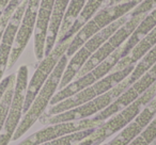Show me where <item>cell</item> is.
Returning a JSON list of instances; mask_svg holds the SVG:
<instances>
[{
  "label": "cell",
  "instance_id": "1",
  "mask_svg": "<svg viewBox=\"0 0 156 145\" xmlns=\"http://www.w3.org/2000/svg\"><path fill=\"white\" fill-rule=\"evenodd\" d=\"M66 65H67V57L66 54H64L60 59V61L58 62L57 66L55 67V69L52 71L50 76L48 77L46 82L44 83V85L41 88L37 95L35 96L30 108L25 113L24 117L20 119V125L17 126L15 132H14L12 141L18 140L20 136H24L32 127L33 124L44 114L47 106L50 104L51 98L56 94L57 89L59 88V83L61 81V78H62V75L64 73Z\"/></svg>",
  "mask_w": 156,
  "mask_h": 145
},
{
  "label": "cell",
  "instance_id": "2",
  "mask_svg": "<svg viewBox=\"0 0 156 145\" xmlns=\"http://www.w3.org/2000/svg\"><path fill=\"white\" fill-rule=\"evenodd\" d=\"M138 5L139 3L136 0H130V1L117 3L112 7L101 10L100 12H96L95 15L72 37L69 48L66 50V54H65L66 57H72L88 40L91 39L96 33H98L101 30L108 27L109 25L115 22L119 18L127 15Z\"/></svg>",
  "mask_w": 156,
  "mask_h": 145
},
{
  "label": "cell",
  "instance_id": "3",
  "mask_svg": "<svg viewBox=\"0 0 156 145\" xmlns=\"http://www.w3.org/2000/svg\"><path fill=\"white\" fill-rule=\"evenodd\" d=\"M134 67L135 65H130V66H127L123 69H120V71H115L113 73L107 75L104 78L98 80L94 85H90V87L83 89V91L76 93L75 95L71 96V97L51 106L49 108V110L47 111V113H44L43 115L51 116V115H56L59 114V113L65 112V111L71 110V109L76 108L78 106H81V105L86 104V102H91L94 98L98 97V96L103 95L106 92L110 91L115 85H118L124 79L127 78L130 75V73L133 71Z\"/></svg>",
  "mask_w": 156,
  "mask_h": 145
},
{
  "label": "cell",
  "instance_id": "4",
  "mask_svg": "<svg viewBox=\"0 0 156 145\" xmlns=\"http://www.w3.org/2000/svg\"><path fill=\"white\" fill-rule=\"evenodd\" d=\"M129 16L125 15L123 17L119 18L118 20H115V22H112L111 25H109L108 27L104 28L103 30H101L98 33H96L94 36H92L91 39H89L83 46H81L75 54L72 56V59L69 63H67L65 71L62 75V78L59 83L58 89H63L64 87H66L69 83H71L73 81V79L76 78L77 74L79 73L81 68L83 67V65L87 63V61L91 58V56L118 30L119 28H121L128 19Z\"/></svg>",
  "mask_w": 156,
  "mask_h": 145
},
{
  "label": "cell",
  "instance_id": "5",
  "mask_svg": "<svg viewBox=\"0 0 156 145\" xmlns=\"http://www.w3.org/2000/svg\"><path fill=\"white\" fill-rule=\"evenodd\" d=\"M156 94V82L144 92L139 98H137L134 102L128 105L121 111L115 113L111 117L102 123L95 131L90 136L93 141L92 145H101L106 139L111 136L112 134L121 131L124 127L128 125L137 117V115L142 111V109L155 97Z\"/></svg>",
  "mask_w": 156,
  "mask_h": 145
},
{
  "label": "cell",
  "instance_id": "6",
  "mask_svg": "<svg viewBox=\"0 0 156 145\" xmlns=\"http://www.w3.org/2000/svg\"><path fill=\"white\" fill-rule=\"evenodd\" d=\"M125 89L121 83L115 85L110 91L106 92L103 95L94 98L93 100L86 104L78 106L76 108H73L71 110H67L65 112L59 113L51 116H45L42 115L40 117V122L42 124H47V125H52V124L64 123V122H73V121H80V119H89L90 116L94 114H98L102 110L109 106L117 97H119Z\"/></svg>",
  "mask_w": 156,
  "mask_h": 145
},
{
  "label": "cell",
  "instance_id": "7",
  "mask_svg": "<svg viewBox=\"0 0 156 145\" xmlns=\"http://www.w3.org/2000/svg\"><path fill=\"white\" fill-rule=\"evenodd\" d=\"M28 87V67L22 65L16 75L14 94L10 105L3 129L0 133V145H8L12 141L20 119L24 113V104L26 97V91Z\"/></svg>",
  "mask_w": 156,
  "mask_h": 145
},
{
  "label": "cell",
  "instance_id": "8",
  "mask_svg": "<svg viewBox=\"0 0 156 145\" xmlns=\"http://www.w3.org/2000/svg\"><path fill=\"white\" fill-rule=\"evenodd\" d=\"M121 47L115 50L106 60L103 61L101 64H98L96 67H94L91 71L87 73L83 76L79 77V78H76V80L72 81L66 87H64L59 92H57L54 95V97L51 98V100H50V105L54 106V105L58 104V102H62V100L66 99V98L71 97V96L75 95L76 93L83 91V89L94 85L98 80H101L105 76H107L109 74V71L115 68L117 63L121 60V54H122Z\"/></svg>",
  "mask_w": 156,
  "mask_h": 145
},
{
  "label": "cell",
  "instance_id": "9",
  "mask_svg": "<svg viewBox=\"0 0 156 145\" xmlns=\"http://www.w3.org/2000/svg\"><path fill=\"white\" fill-rule=\"evenodd\" d=\"M147 14H142V15H137L130 17L121 28H119L91 56V58L87 61L83 68L79 71V73L77 74L76 78L83 76L87 73L91 71L94 67H96L98 64L105 61L109 56L113 54L117 49H119L126 41L130 36L134 30L136 29V27L139 25V22L143 19V17Z\"/></svg>",
  "mask_w": 156,
  "mask_h": 145
},
{
  "label": "cell",
  "instance_id": "10",
  "mask_svg": "<svg viewBox=\"0 0 156 145\" xmlns=\"http://www.w3.org/2000/svg\"><path fill=\"white\" fill-rule=\"evenodd\" d=\"M71 40L60 44L57 43V45L54 47V49L47 56L44 57L43 60H41L37 68L35 69L32 78L28 82V87H27V91H26V97H25V104H24V113H26L28 111V109L30 108L32 102L34 100L35 96L37 95V93L40 92L41 88L44 85V83L46 82L48 77L50 76V74L52 73L55 67L57 66L60 59L66 54V50L69 48Z\"/></svg>",
  "mask_w": 156,
  "mask_h": 145
},
{
  "label": "cell",
  "instance_id": "11",
  "mask_svg": "<svg viewBox=\"0 0 156 145\" xmlns=\"http://www.w3.org/2000/svg\"><path fill=\"white\" fill-rule=\"evenodd\" d=\"M156 82V63L147 71L138 80H136L127 90L123 92L119 97H117L107 108L102 110L93 117L98 123H103L109 117L115 115L122 109L127 107L139 98L147 90H149Z\"/></svg>",
  "mask_w": 156,
  "mask_h": 145
},
{
  "label": "cell",
  "instance_id": "12",
  "mask_svg": "<svg viewBox=\"0 0 156 145\" xmlns=\"http://www.w3.org/2000/svg\"><path fill=\"white\" fill-rule=\"evenodd\" d=\"M104 123V122H103ZM102 123H98L94 119H86L80 121L73 122H64V123L52 124V125L45 127L39 131L34 132L33 134L29 136L27 139L17 145H40L48 141L59 139L61 136H67V134L74 133V132L83 131L86 129L96 128Z\"/></svg>",
  "mask_w": 156,
  "mask_h": 145
},
{
  "label": "cell",
  "instance_id": "13",
  "mask_svg": "<svg viewBox=\"0 0 156 145\" xmlns=\"http://www.w3.org/2000/svg\"><path fill=\"white\" fill-rule=\"evenodd\" d=\"M41 0H28L27 8L25 10V13L23 15L22 22H20V28L16 33L14 45L12 48L11 54H10L9 63H8V68H11L16 61L22 56L23 51L26 48L31 35L34 33L35 22H37V11H39V5Z\"/></svg>",
  "mask_w": 156,
  "mask_h": 145
},
{
  "label": "cell",
  "instance_id": "14",
  "mask_svg": "<svg viewBox=\"0 0 156 145\" xmlns=\"http://www.w3.org/2000/svg\"><path fill=\"white\" fill-rule=\"evenodd\" d=\"M27 3H28V0H25L24 2L15 10V12L13 13L7 27H5L2 37H1V42H0V81L2 80L5 69L8 68L10 54H11L12 48H13L16 33L20 28L23 15H24L25 10L27 8Z\"/></svg>",
  "mask_w": 156,
  "mask_h": 145
},
{
  "label": "cell",
  "instance_id": "15",
  "mask_svg": "<svg viewBox=\"0 0 156 145\" xmlns=\"http://www.w3.org/2000/svg\"><path fill=\"white\" fill-rule=\"evenodd\" d=\"M156 115V97H154L133 122L120 131L113 140L106 145H128L150 124Z\"/></svg>",
  "mask_w": 156,
  "mask_h": 145
},
{
  "label": "cell",
  "instance_id": "16",
  "mask_svg": "<svg viewBox=\"0 0 156 145\" xmlns=\"http://www.w3.org/2000/svg\"><path fill=\"white\" fill-rule=\"evenodd\" d=\"M56 0H41L37 11L34 29V54L37 60H43L45 56V44L50 16Z\"/></svg>",
  "mask_w": 156,
  "mask_h": 145
},
{
  "label": "cell",
  "instance_id": "17",
  "mask_svg": "<svg viewBox=\"0 0 156 145\" xmlns=\"http://www.w3.org/2000/svg\"><path fill=\"white\" fill-rule=\"evenodd\" d=\"M71 0H56L52 9V13L50 16L49 26H48L47 36H46V44H45V56H47L55 47V44L57 42L59 35V31L62 24L63 16L65 14L69 3ZM44 56V57H45Z\"/></svg>",
  "mask_w": 156,
  "mask_h": 145
},
{
  "label": "cell",
  "instance_id": "18",
  "mask_svg": "<svg viewBox=\"0 0 156 145\" xmlns=\"http://www.w3.org/2000/svg\"><path fill=\"white\" fill-rule=\"evenodd\" d=\"M155 45H156V27L151 32L147 33V34L133 48L132 51H130L127 56L122 58L121 60L117 63V65H115V67L113 69L120 71V69H123L127 66H130V65H135Z\"/></svg>",
  "mask_w": 156,
  "mask_h": 145
},
{
  "label": "cell",
  "instance_id": "19",
  "mask_svg": "<svg viewBox=\"0 0 156 145\" xmlns=\"http://www.w3.org/2000/svg\"><path fill=\"white\" fill-rule=\"evenodd\" d=\"M104 1L105 0H88L87 2H86L85 7L81 10L80 14L78 15L77 19L75 20L73 26L71 27V29L67 31L64 36L61 37L60 40H58L57 43L60 44V43H63V42H66V41H69V40H71L78 31L80 30V29L95 15L98 10L101 8V5L104 3Z\"/></svg>",
  "mask_w": 156,
  "mask_h": 145
},
{
  "label": "cell",
  "instance_id": "20",
  "mask_svg": "<svg viewBox=\"0 0 156 145\" xmlns=\"http://www.w3.org/2000/svg\"><path fill=\"white\" fill-rule=\"evenodd\" d=\"M156 63V45L139 61V63L134 67L130 75L126 79L122 81V85H124L126 90L133 85L136 80H138L144 73H147L152 66Z\"/></svg>",
  "mask_w": 156,
  "mask_h": 145
},
{
  "label": "cell",
  "instance_id": "21",
  "mask_svg": "<svg viewBox=\"0 0 156 145\" xmlns=\"http://www.w3.org/2000/svg\"><path fill=\"white\" fill-rule=\"evenodd\" d=\"M87 0H71L69 3L65 14L63 16L62 24H61V28L59 31L58 40H60L61 37H63L66 34L67 31L71 29V27L73 26V24L75 22V20L77 19L78 15L80 14L83 8L85 7Z\"/></svg>",
  "mask_w": 156,
  "mask_h": 145
},
{
  "label": "cell",
  "instance_id": "22",
  "mask_svg": "<svg viewBox=\"0 0 156 145\" xmlns=\"http://www.w3.org/2000/svg\"><path fill=\"white\" fill-rule=\"evenodd\" d=\"M96 128H91V129H86V130H83V131L74 132V133L67 134V136H61V138L55 139V140H51V141H48V142H45L40 145H75V144H78V143L83 141L85 139L89 138V136L95 131Z\"/></svg>",
  "mask_w": 156,
  "mask_h": 145
},
{
  "label": "cell",
  "instance_id": "23",
  "mask_svg": "<svg viewBox=\"0 0 156 145\" xmlns=\"http://www.w3.org/2000/svg\"><path fill=\"white\" fill-rule=\"evenodd\" d=\"M156 140V117L128 145H151Z\"/></svg>",
  "mask_w": 156,
  "mask_h": 145
},
{
  "label": "cell",
  "instance_id": "24",
  "mask_svg": "<svg viewBox=\"0 0 156 145\" xmlns=\"http://www.w3.org/2000/svg\"><path fill=\"white\" fill-rule=\"evenodd\" d=\"M14 85H15V80H13L10 83L9 88L5 92L2 98L0 100V133H1V131L3 129L5 119H7L8 112H9L10 105H11L12 97H13V94H14Z\"/></svg>",
  "mask_w": 156,
  "mask_h": 145
},
{
  "label": "cell",
  "instance_id": "25",
  "mask_svg": "<svg viewBox=\"0 0 156 145\" xmlns=\"http://www.w3.org/2000/svg\"><path fill=\"white\" fill-rule=\"evenodd\" d=\"M156 8V0H143L142 2H140L134 10L129 12V17L137 15H142V14H147L150 11L154 10Z\"/></svg>",
  "mask_w": 156,
  "mask_h": 145
},
{
  "label": "cell",
  "instance_id": "26",
  "mask_svg": "<svg viewBox=\"0 0 156 145\" xmlns=\"http://www.w3.org/2000/svg\"><path fill=\"white\" fill-rule=\"evenodd\" d=\"M15 10L16 9L14 7L8 5L7 8H5V12L2 13L1 17H0V42H1V37H2L3 32H5V27H7L8 22H9L10 18L12 17L13 13L15 12Z\"/></svg>",
  "mask_w": 156,
  "mask_h": 145
},
{
  "label": "cell",
  "instance_id": "27",
  "mask_svg": "<svg viewBox=\"0 0 156 145\" xmlns=\"http://www.w3.org/2000/svg\"><path fill=\"white\" fill-rule=\"evenodd\" d=\"M15 78H16L15 75L12 74V75H9L8 77H5V78H3L2 80L0 81V100H1V98H2L5 92L7 91V89L9 88L10 83H11L13 80H15Z\"/></svg>",
  "mask_w": 156,
  "mask_h": 145
},
{
  "label": "cell",
  "instance_id": "28",
  "mask_svg": "<svg viewBox=\"0 0 156 145\" xmlns=\"http://www.w3.org/2000/svg\"><path fill=\"white\" fill-rule=\"evenodd\" d=\"M10 1H11V0H0V17H1L3 12H5V8L9 5Z\"/></svg>",
  "mask_w": 156,
  "mask_h": 145
},
{
  "label": "cell",
  "instance_id": "29",
  "mask_svg": "<svg viewBox=\"0 0 156 145\" xmlns=\"http://www.w3.org/2000/svg\"><path fill=\"white\" fill-rule=\"evenodd\" d=\"M24 1H25V0H11V1L9 2V5H12V7H14L15 9H17V8L20 7V5H22Z\"/></svg>",
  "mask_w": 156,
  "mask_h": 145
},
{
  "label": "cell",
  "instance_id": "30",
  "mask_svg": "<svg viewBox=\"0 0 156 145\" xmlns=\"http://www.w3.org/2000/svg\"><path fill=\"white\" fill-rule=\"evenodd\" d=\"M93 144V141L91 140V138H87V139H85L83 141H81V142H79L78 144H75V145H92Z\"/></svg>",
  "mask_w": 156,
  "mask_h": 145
},
{
  "label": "cell",
  "instance_id": "31",
  "mask_svg": "<svg viewBox=\"0 0 156 145\" xmlns=\"http://www.w3.org/2000/svg\"><path fill=\"white\" fill-rule=\"evenodd\" d=\"M150 15H151L152 17H153L154 19L156 20V8H155V9H154V10H152V12H151V13H150Z\"/></svg>",
  "mask_w": 156,
  "mask_h": 145
},
{
  "label": "cell",
  "instance_id": "32",
  "mask_svg": "<svg viewBox=\"0 0 156 145\" xmlns=\"http://www.w3.org/2000/svg\"><path fill=\"white\" fill-rule=\"evenodd\" d=\"M136 1H137V2H138V3H140V2H142L143 0H136Z\"/></svg>",
  "mask_w": 156,
  "mask_h": 145
},
{
  "label": "cell",
  "instance_id": "33",
  "mask_svg": "<svg viewBox=\"0 0 156 145\" xmlns=\"http://www.w3.org/2000/svg\"><path fill=\"white\" fill-rule=\"evenodd\" d=\"M109 3H110V5H112V3H113V0H109Z\"/></svg>",
  "mask_w": 156,
  "mask_h": 145
},
{
  "label": "cell",
  "instance_id": "34",
  "mask_svg": "<svg viewBox=\"0 0 156 145\" xmlns=\"http://www.w3.org/2000/svg\"><path fill=\"white\" fill-rule=\"evenodd\" d=\"M153 145H155V143H154V144H153Z\"/></svg>",
  "mask_w": 156,
  "mask_h": 145
},
{
  "label": "cell",
  "instance_id": "35",
  "mask_svg": "<svg viewBox=\"0 0 156 145\" xmlns=\"http://www.w3.org/2000/svg\"><path fill=\"white\" fill-rule=\"evenodd\" d=\"M103 145H106V144H103Z\"/></svg>",
  "mask_w": 156,
  "mask_h": 145
},
{
  "label": "cell",
  "instance_id": "36",
  "mask_svg": "<svg viewBox=\"0 0 156 145\" xmlns=\"http://www.w3.org/2000/svg\"><path fill=\"white\" fill-rule=\"evenodd\" d=\"M155 97H156V94H155Z\"/></svg>",
  "mask_w": 156,
  "mask_h": 145
}]
</instances>
